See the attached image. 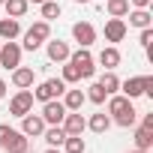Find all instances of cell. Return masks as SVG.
Listing matches in <instances>:
<instances>
[{
	"label": "cell",
	"mask_w": 153,
	"mask_h": 153,
	"mask_svg": "<svg viewBox=\"0 0 153 153\" xmlns=\"http://www.w3.org/2000/svg\"><path fill=\"white\" fill-rule=\"evenodd\" d=\"M63 93H66V81H63V78H48V81H42V84L33 90V99L48 102V99H60Z\"/></svg>",
	"instance_id": "6da1fadb"
},
{
	"label": "cell",
	"mask_w": 153,
	"mask_h": 153,
	"mask_svg": "<svg viewBox=\"0 0 153 153\" xmlns=\"http://www.w3.org/2000/svg\"><path fill=\"white\" fill-rule=\"evenodd\" d=\"M48 36H51V27H48V21H36L27 33H24V48L27 51H36L42 42H48Z\"/></svg>",
	"instance_id": "7a4b0ae2"
},
{
	"label": "cell",
	"mask_w": 153,
	"mask_h": 153,
	"mask_svg": "<svg viewBox=\"0 0 153 153\" xmlns=\"http://www.w3.org/2000/svg\"><path fill=\"white\" fill-rule=\"evenodd\" d=\"M69 63L78 69V75H81V78H93V72H96L93 57H90V51H87V48H78L75 54H69Z\"/></svg>",
	"instance_id": "3957f363"
},
{
	"label": "cell",
	"mask_w": 153,
	"mask_h": 153,
	"mask_svg": "<svg viewBox=\"0 0 153 153\" xmlns=\"http://www.w3.org/2000/svg\"><path fill=\"white\" fill-rule=\"evenodd\" d=\"M33 111V93L30 90H18L15 96H12V102H9V114L12 117H24V114H30Z\"/></svg>",
	"instance_id": "277c9868"
},
{
	"label": "cell",
	"mask_w": 153,
	"mask_h": 153,
	"mask_svg": "<svg viewBox=\"0 0 153 153\" xmlns=\"http://www.w3.org/2000/svg\"><path fill=\"white\" fill-rule=\"evenodd\" d=\"M0 66H3V69H15V66H21V45H18V42L6 39V45L0 48Z\"/></svg>",
	"instance_id": "5b68a950"
},
{
	"label": "cell",
	"mask_w": 153,
	"mask_h": 153,
	"mask_svg": "<svg viewBox=\"0 0 153 153\" xmlns=\"http://www.w3.org/2000/svg\"><path fill=\"white\" fill-rule=\"evenodd\" d=\"M63 117H66V105H63L60 99H48V102H45V108H42V120H45V123H51V126H60V123H63Z\"/></svg>",
	"instance_id": "8992f818"
},
{
	"label": "cell",
	"mask_w": 153,
	"mask_h": 153,
	"mask_svg": "<svg viewBox=\"0 0 153 153\" xmlns=\"http://www.w3.org/2000/svg\"><path fill=\"white\" fill-rule=\"evenodd\" d=\"M72 36H75V42H78L81 48H90V45L96 42V30H93L90 21H78V24H72Z\"/></svg>",
	"instance_id": "52a82bcc"
},
{
	"label": "cell",
	"mask_w": 153,
	"mask_h": 153,
	"mask_svg": "<svg viewBox=\"0 0 153 153\" xmlns=\"http://www.w3.org/2000/svg\"><path fill=\"white\" fill-rule=\"evenodd\" d=\"M63 132L66 135H81L84 129H87V120L81 117V111H66V117H63Z\"/></svg>",
	"instance_id": "ba28073f"
},
{
	"label": "cell",
	"mask_w": 153,
	"mask_h": 153,
	"mask_svg": "<svg viewBox=\"0 0 153 153\" xmlns=\"http://www.w3.org/2000/svg\"><path fill=\"white\" fill-rule=\"evenodd\" d=\"M21 132H24L27 138L42 135V132H45V120H42V114H39V117H36V114H24V117H21Z\"/></svg>",
	"instance_id": "9c48e42d"
},
{
	"label": "cell",
	"mask_w": 153,
	"mask_h": 153,
	"mask_svg": "<svg viewBox=\"0 0 153 153\" xmlns=\"http://www.w3.org/2000/svg\"><path fill=\"white\" fill-rule=\"evenodd\" d=\"M33 78H36V72H33L30 66H15V69H12V84H15L18 90L33 87Z\"/></svg>",
	"instance_id": "30bf717a"
},
{
	"label": "cell",
	"mask_w": 153,
	"mask_h": 153,
	"mask_svg": "<svg viewBox=\"0 0 153 153\" xmlns=\"http://www.w3.org/2000/svg\"><path fill=\"white\" fill-rule=\"evenodd\" d=\"M120 90H123L126 99H138V96H144V75H135V78L120 81Z\"/></svg>",
	"instance_id": "8fae6325"
},
{
	"label": "cell",
	"mask_w": 153,
	"mask_h": 153,
	"mask_svg": "<svg viewBox=\"0 0 153 153\" xmlns=\"http://www.w3.org/2000/svg\"><path fill=\"white\" fill-rule=\"evenodd\" d=\"M132 111H135L132 99H126V96H114V93H111V99H108V114L120 117V114H132Z\"/></svg>",
	"instance_id": "7c38bea8"
},
{
	"label": "cell",
	"mask_w": 153,
	"mask_h": 153,
	"mask_svg": "<svg viewBox=\"0 0 153 153\" xmlns=\"http://www.w3.org/2000/svg\"><path fill=\"white\" fill-rule=\"evenodd\" d=\"M123 36H126V21L123 18H111L105 24V39L108 42H123Z\"/></svg>",
	"instance_id": "4fadbf2b"
},
{
	"label": "cell",
	"mask_w": 153,
	"mask_h": 153,
	"mask_svg": "<svg viewBox=\"0 0 153 153\" xmlns=\"http://www.w3.org/2000/svg\"><path fill=\"white\" fill-rule=\"evenodd\" d=\"M69 45L66 42H60V39H51L48 42V60H54V63H63V60H69Z\"/></svg>",
	"instance_id": "5bb4252c"
},
{
	"label": "cell",
	"mask_w": 153,
	"mask_h": 153,
	"mask_svg": "<svg viewBox=\"0 0 153 153\" xmlns=\"http://www.w3.org/2000/svg\"><path fill=\"white\" fill-rule=\"evenodd\" d=\"M3 150H6V153H27V150H30V141H27L24 132H12V138L3 144Z\"/></svg>",
	"instance_id": "9a60e30c"
},
{
	"label": "cell",
	"mask_w": 153,
	"mask_h": 153,
	"mask_svg": "<svg viewBox=\"0 0 153 153\" xmlns=\"http://www.w3.org/2000/svg\"><path fill=\"white\" fill-rule=\"evenodd\" d=\"M21 33L18 18H0V39H15Z\"/></svg>",
	"instance_id": "2e32d148"
},
{
	"label": "cell",
	"mask_w": 153,
	"mask_h": 153,
	"mask_svg": "<svg viewBox=\"0 0 153 153\" xmlns=\"http://www.w3.org/2000/svg\"><path fill=\"white\" fill-rule=\"evenodd\" d=\"M99 63H102L105 69H117V66H120V51H117L114 45L102 48V54H99Z\"/></svg>",
	"instance_id": "e0dca14e"
},
{
	"label": "cell",
	"mask_w": 153,
	"mask_h": 153,
	"mask_svg": "<svg viewBox=\"0 0 153 153\" xmlns=\"http://www.w3.org/2000/svg\"><path fill=\"white\" fill-rule=\"evenodd\" d=\"M84 93L81 90H66V96H63V105H66V111H81V105H84Z\"/></svg>",
	"instance_id": "ac0fdd59"
},
{
	"label": "cell",
	"mask_w": 153,
	"mask_h": 153,
	"mask_svg": "<svg viewBox=\"0 0 153 153\" xmlns=\"http://www.w3.org/2000/svg\"><path fill=\"white\" fill-rule=\"evenodd\" d=\"M87 126H90V129H93L96 135H102V132H108V126H111V117L99 111V114H93V117L87 120Z\"/></svg>",
	"instance_id": "d6986e66"
},
{
	"label": "cell",
	"mask_w": 153,
	"mask_h": 153,
	"mask_svg": "<svg viewBox=\"0 0 153 153\" xmlns=\"http://www.w3.org/2000/svg\"><path fill=\"white\" fill-rule=\"evenodd\" d=\"M153 147V129H135V150H150Z\"/></svg>",
	"instance_id": "ffe728a7"
},
{
	"label": "cell",
	"mask_w": 153,
	"mask_h": 153,
	"mask_svg": "<svg viewBox=\"0 0 153 153\" xmlns=\"http://www.w3.org/2000/svg\"><path fill=\"white\" fill-rule=\"evenodd\" d=\"M3 6H6L9 18H21V15L30 9V3H27V0H3Z\"/></svg>",
	"instance_id": "44dd1931"
},
{
	"label": "cell",
	"mask_w": 153,
	"mask_h": 153,
	"mask_svg": "<svg viewBox=\"0 0 153 153\" xmlns=\"http://www.w3.org/2000/svg\"><path fill=\"white\" fill-rule=\"evenodd\" d=\"M99 84H102V90H105L108 96L120 90V78H117V75H114V69H108V72L102 75V78H99Z\"/></svg>",
	"instance_id": "7402d4cb"
},
{
	"label": "cell",
	"mask_w": 153,
	"mask_h": 153,
	"mask_svg": "<svg viewBox=\"0 0 153 153\" xmlns=\"http://www.w3.org/2000/svg\"><path fill=\"white\" fill-rule=\"evenodd\" d=\"M126 15H129V24L132 27H138V30L150 27V12L147 9H135V12H126Z\"/></svg>",
	"instance_id": "603a6c76"
},
{
	"label": "cell",
	"mask_w": 153,
	"mask_h": 153,
	"mask_svg": "<svg viewBox=\"0 0 153 153\" xmlns=\"http://www.w3.org/2000/svg\"><path fill=\"white\" fill-rule=\"evenodd\" d=\"M42 138H45L51 147H60V144L66 141V132H63V126H51V129H45V132H42Z\"/></svg>",
	"instance_id": "cb8c5ba5"
},
{
	"label": "cell",
	"mask_w": 153,
	"mask_h": 153,
	"mask_svg": "<svg viewBox=\"0 0 153 153\" xmlns=\"http://www.w3.org/2000/svg\"><path fill=\"white\" fill-rule=\"evenodd\" d=\"M105 9H108L111 18H123V15L129 12V0H108V6H105Z\"/></svg>",
	"instance_id": "d4e9b609"
},
{
	"label": "cell",
	"mask_w": 153,
	"mask_h": 153,
	"mask_svg": "<svg viewBox=\"0 0 153 153\" xmlns=\"http://www.w3.org/2000/svg\"><path fill=\"white\" fill-rule=\"evenodd\" d=\"M63 147H66V153H84V150H87V144H84L81 135H66Z\"/></svg>",
	"instance_id": "484cf974"
},
{
	"label": "cell",
	"mask_w": 153,
	"mask_h": 153,
	"mask_svg": "<svg viewBox=\"0 0 153 153\" xmlns=\"http://www.w3.org/2000/svg\"><path fill=\"white\" fill-rule=\"evenodd\" d=\"M39 6H42V18H45V21L60 18V3H54V0H45V3H39Z\"/></svg>",
	"instance_id": "4316f807"
},
{
	"label": "cell",
	"mask_w": 153,
	"mask_h": 153,
	"mask_svg": "<svg viewBox=\"0 0 153 153\" xmlns=\"http://www.w3.org/2000/svg\"><path fill=\"white\" fill-rule=\"evenodd\" d=\"M105 96H108V93L102 90V84H99V81H96V84H90V90H87V99H90V102L102 105V102H105Z\"/></svg>",
	"instance_id": "83f0119b"
},
{
	"label": "cell",
	"mask_w": 153,
	"mask_h": 153,
	"mask_svg": "<svg viewBox=\"0 0 153 153\" xmlns=\"http://www.w3.org/2000/svg\"><path fill=\"white\" fill-rule=\"evenodd\" d=\"M60 78H63L66 84H75V81H81V75H78V69H75L72 63H66V66H63V75H60Z\"/></svg>",
	"instance_id": "f1b7e54d"
},
{
	"label": "cell",
	"mask_w": 153,
	"mask_h": 153,
	"mask_svg": "<svg viewBox=\"0 0 153 153\" xmlns=\"http://www.w3.org/2000/svg\"><path fill=\"white\" fill-rule=\"evenodd\" d=\"M12 132H15L12 126H6V123H0V147H3V144H6L9 138H12Z\"/></svg>",
	"instance_id": "f546056e"
},
{
	"label": "cell",
	"mask_w": 153,
	"mask_h": 153,
	"mask_svg": "<svg viewBox=\"0 0 153 153\" xmlns=\"http://www.w3.org/2000/svg\"><path fill=\"white\" fill-rule=\"evenodd\" d=\"M150 42H153V27H144V30H141V45L150 48Z\"/></svg>",
	"instance_id": "4dcf8cb0"
},
{
	"label": "cell",
	"mask_w": 153,
	"mask_h": 153,
	"mask_svg": "<svg viewBox=\"0 0 153 153\" xmlns=\"http://www.w3.org/2000/svg\"><path fill=\"white\" fill-rule=\"evenodd\" d=\"M141 126H144V129H153V114H144V120H141Z\"/></svg>",
	"instance_id": "1f68e13d"
},
{
	"label": "cell",
	"mask_w": 153,
	"mask_h": 153,
	"mask_svg": "<svg viewBox=\"0 0 153 153\" xmlns=\"http://www.w3.org/2000/svg\"><path fill=\"white\" fill-rule=\"evenodd\" d=\"M132 6H135V9H147V6H150V0H132Z\"/></svg>",
	"instance_id": "d6a6232c"
},
{
	"label": "cell",
	"mask_w": 153,
	"mask_h": 153,
	"mask_svg": "<svg viewBox=\"0 0 153 153\" xmlns=\"http://www.w3.org/2000/svg\"><path fill=\"white\" fill-rule=\"evenodd\" d=\"M3 93H6V81L0 78V99H3Z\"/></svg>",
	"instance_id": "836d02e7"
},
{
	"label": "cell",
	"mask_w": 153,
	"mask_h": 153,
	"mask_svg": "<svg viewBox=\"0 0 153 153\" xmlns=\"http://www.w3.org/2000/svg\"><path fill=\"white\" fill-rule=\"evenodd\" d=\"M45 153H60V150H57V147H51V150H45Z\"/></svg>",
	"instance_id": "e575fe53"
},
{
	"label": "cell",
	"mask_w": 153,
	"mask_h": 153,
	"mask_svg": "<svg viewBox=\"0 0 153 153\" xmlns=\"http://www.w3.org/2000/svg\"><path fill=\"white\" fill-rule=\"evenodd\" d=\"M27 3H45V0H27Z\"/></svg>",
	"instance_id": "d590c367"
},
{
	"label": "cell",
	"mask_w": 153,
	"mask_h": 153,
	"mask_svg": "<svg viewBox=\"0 0 153 153\" xmlns=\"http://www.w3.org/2000/svg\"><path fill=\"white\" fill-rule=\"evenodd\" d=\"M75 3H90V0H75Z\"/></svg>",
	"instance_id": "8d00e7d4"
},
{
	"label": "cell",
	"mask_w": 153,
	"mask_h": 153,
	"mask_svg": "<svg viewBox=\"0 0 153 153\" xmlns=\"http://www.w3.org/2000/svg\"><path fill=\"white\" fill-rule=\"evenodd\" d=\"M132 153H147V150H132Z\"/></svg>",
	"instance_id": "74e56055"
},
{
	"label": "cell",
	"mask_w": 153,
	"mask_h": 153,
	"mask_svg": "<svg viewBox=\"0 0 153 153\" xmlns=\"http://www.w3.org/2000/svg\"><path fill=\"white\" fill-rule=\"evenodd\" d=\"M0 6H3V0H0Z\"/></svg>",
	"instance_id": "f35d334b"
}]
</instances>
